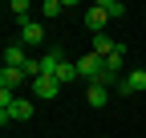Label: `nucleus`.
<instances>
[{"label":"nucleus","instance_id":"6","mask_svg":"<svg viewBox=\"0 0 146 138\" xmlns=\"http://www.w3.org/2000/svg\"><path fill=\"white\" fill-rule=\"evenodd\" d=\"M29 53H25V45H4V69H25Z\"/></svg>","mask_w":146,"mask_h":138},{"label":"nucleus","instance_id":"3","mask_svg":"<svg viewBox=\"0 0 146 138\" xmlns=\"http://www.w3.org/2000/svg\"><path fill=\"white\" fill-rule=\"evenodd\" d=\"M106 21H110V12L102 8V0H98V4H89V8H85V29L94 33V37H98V33H106Z\"/></svg>","mask_w":146,"mask_h":138},{"label":"nucleus","instance_id":"13","mask_svg":"<svg viewBox=\"0 0 146 138\" xmlns=\"http://www.w3.org/2000/svg\"><path fill=\"white\" fill-rule=\"evenodd\" d=\"M102 8L110 12V21H118V16H126V4H122V0H102Z\"/></svg>","mask_w":146,"mask_h":138},{"label":"nucleus","instance_id":"12","mask_svg":"<svg viewBox=\"0 0 146 138\" xmlns=\"http://www.w3.org/2000/svg\"><path fill=\"white\" fill-rule=\"evenodd\" d=\"M8 12H12L21 25H29V0H12V4H8Z\"/></svg>","mask_w":146,"mask_h":138},{"label":"nucleus","instance_id":"15","mask_svg":"<svg viewBox=\"0 0 146 138\" xmlns=\"http://www.w3.org/2000/svg\"><path fill=\"white\" fill-rule=\"evenodd\" d=\"M25 77H33V81L41 77V57H29L25 61Z\"/></svg>","mask_w":146,"mask_h":138},{"label":"nucleus","instance_id":"11","mask_svg":"<svg viewBox=\"0 0 146 138\" xmlns=\"http://www.w3.org/2000/svg\"><path fill=\"white\" fill-rule=\"evenodd\" d=\"M73 77H81V69H77V61H65V65L57 69V81H61V85H69Z\"/></svg>","mask_w":146,"mask_h":138},{"label":"nucleus","instance_id":"5","mask_svg":"<svg viewBox=\"0 0 146 138\" xmlns=\"http://www.w3.org/2000/svg\"><path fill=\"white\" fill-rule=\"evenodd\" d=\"M21 45H45V25H41V21L21 25Z\"/></svg>","mask_w":146,"mask_h":138},{"label":"nucleus","instance_id":"8","mask_svg":"<svg viewBox=\"0 0 146 138\" xmlns=\"http://www.w3.org/2000/svg\"><path fill=\"white\" fill-rule=\"evenodd\" d=\"M85 102H89L94 110H102L106 102H110V85H89V90H85Z\"/></svg>","mask_w":146,"mask_h":138},{"label":"nucleus","instance_id":"7","mask_svg":"<svg viewBox=\"0 0 146 138\" xmlns=\"http://www.w3.org/2000/svg\"><path fill=\"white\" fill-rule=\"evenodd\" d=\"M29 77H25V69H0V90H21V85H25Z\"/></svg>","mask_w":146,"mask_h":138},{"label":"nucleus","instance_id":"4","mask_svg":"<svg viewBox=\"0 0 146 138\" xmlns=\"http://www.w3.org/2000/svg\"><path fill=\"white\" fill-rule=\"evenodd\" d=\"M57 94H61V81H57V77H36V81H33V98L53 102Z\"/></svg>","mask_w":146,"mask_h":138},{"label":"nucleus","instance_id":"2","mask_svg":"<svg viewBox=\"0 0 146 138\" xmlns=\"http://www.w3.org/2000/svg\"><path fill=\"white\" fill-rule=\"evenodd\" d=\"M118 94H146V69H130L118 81Z\"/></svg>","mask_w":146,"mask_h":138},{"label":"nucleus","instance_id":"9","mask_svg":"<svg viewBox=\"0 0 146 138\" xmlns=\"http://www.w3.org/2000/svg\"><path fill=\"white\" fill-rule=\"evenodd\" d=\"M114 49H118V41H110V37H106V33H98V37H94V49H89V53H98V57L106 61L110 53H114Z\"/></svg>","mask_w":146,"mask_h":138},{"label":"nucleus","instance_id":"1","mask_svg":"<svg viewBox=\"0 0 146 138\" xmlns=\"http://www.w3.org/2000/svg\"><path fill=\"white\" fill-rule=\"evenodd\" d=\"M77 69H81V77L94 85V81H102V69H106V61H102L98 53H85V57H77Z\"/></svg>","mask_w":146,"mask_h":138},{"label":"nucleus","instance_id":"14","mask_svg":"<svg viewBox=\"0 0 146 138\" xmlns=\"http://www.w3.org/2000/svg\"><path fill=\"white\" fill-rule=\"evenodd\" d=\"M65 12V0H45L41 4V16H61Z\"/></svg>","mask_w":146,"mask_h":138},{"label":"nucleus","instance_id":"10","mask_svg":"<svg viewBox=\"0 0 146 138\" xmlns=\"http://www.w3.org/2000/svg\"><path fill=\"white\" fill-rule=\"evenodd\" d=\"M33 118V98H16V106H12V122H29Z\"/></svg>","mask_w":146,"mask_h":138}]
</instances>
